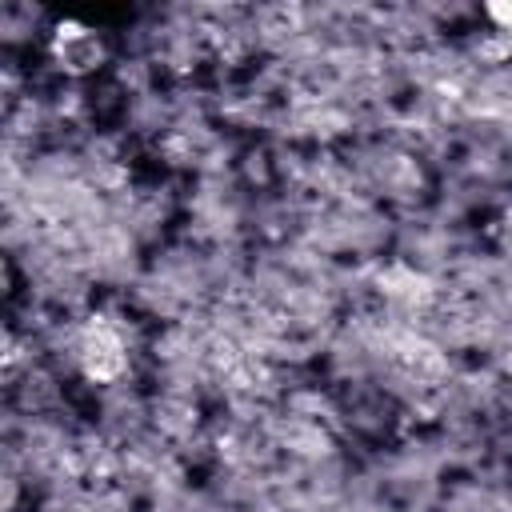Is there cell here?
Listing matches in <instances>:
<instances>
[{
  "instance_id": "cell-1",
  "label": "cell",
  "mask_w": 512,
  "mask_h": 512,
  "mask_svg": "<svg viewBox=\"0 0 512 512\" xmlns=\"http://www.w3.org/2000/svg\"><path fill=\"white\" fill-rule=\"evenodd\" d=\"M76 360L80 372L92 384H112L128 372V336L112 316H88L76 340Z\"/></svg>"
},
{
  "instance_id": "cell-2",
  "label": "cell",
  "mask_w": 512,
  "mask_h": 512,
  "mask_svg": "<svg viewBox=\"0 0 512 512\" xmlns=\"http://www.w3.org/2000/svg\"><path fill=\"white\" fill-rule=\"evenodd\" d=\"M48 60L64 76H88L104 64V40L80 20H60L48 40Z\"/></svg>"
},
{
  "instance_id": "cell-3",
  "label": "cell",
  "mask_w": 512,
  "mask_h": 512,
  "mask_svg": "<svg viewBox=\"0 0 512 512\" xmlns=\"http://www.w3.org/2000/svg\"><path fill=\"white\" fill-rule=\"evenodd\" d=\"M380 284H384V292H388V296H396V300H408V304H420V300H428V296H432V284H428L420 272L404 268V264L388 268V272L380 276Z\"/></svg>"
},
{
  "instance_id": "cell-4",
  "label": "cell",
  "mask_w": 512,
  "mask_h": 512,
  "mask_svg": "<svg viewBox=\"0 0 512 512\" xmlns=\"http://www.w3.org/2000/svg\"><path fill=\"white\" fill-rule=\"evenodd\" d=\"M484 16L492 20V32H508L512 36V4H488Z\"/></svg>"
}]
</instances>
